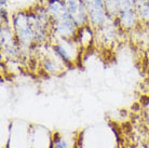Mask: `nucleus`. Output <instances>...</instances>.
Segmentation results:
<instances>
[{
  "label": "nucleus",
  "instance_id": "nucleus-2",
  "mask_svg": "<svg viewBox=\"0 0 149 148\" xmlns=\"http://www.w3.org/2000/svg\"><path fill=\"white\" fill-rule=\"evenodd\" d=\"M67 11L71 15L78 27L89 24V19L86 14V10L83 3V0H63Z\"/></svg>",
  "mask_w": 149,
  "mask_h": 148
},
{
  "label": "nucleus",
  "instance_id": "nucleus-5",
  "mask_svg": "<svg viewBox=\"0 0 149 148\" xmlns=\"http://www.w3.org/2000/svg\"><path fill=\"white\" fill-rule=\"evenodd\" d=\"M135 8L141 22L149 24V0H135Z\"/></svg>",
  "mask_w": 149,
  "mask_h": 148
},
{
  "label": "nucleus",
  "instance_id": "nucleus-4",
  "mask_svg": "<svg viewBox=\"0 0 149 148\" xmlns=\"http://www.w3.org/2000/svg\"><path fill=\"white\" fill-rule=\"evenodd\" d=\"M42 67L49 74L56 75L58 74L61 71H63L64 67H65V64L52 52L51 56L47 55L43 57V59H42Z\"/></svg>",
  "mask_w": 149,
  "mask_h": 148
},
{
  "label": "nucleus",
  "instance_id": "nucleus-7",
  "mask_svg": "<svg viewBox=\"0 0 149 148\" xmlns=\"http://www.w3.org/2000/svg\"><path fill=\"white\" fill-rule=\"evenodd\" d=\"M53 148H68V144L66 140L62 137H56L54 138V147Z\"/></svg>",
  "mask_w": 149,
  "mask_h": 148
},
{
  "label": "nucleus",
  "instance_id": "nucleus-1",
  "mask_svg": "<svg viewBox=\"0 0 149 148\" xmlns=\"http://www.w3.org/2000/svg\"><path fill=\"white\" fill-rule=\"evenodd\" d=\"M89 24L95 29L102 27L109 21L104 0H83Z\"/></svg>",
  "mask_w": 149,
  "mask_h": 148
},
{
  "label": "nucleus",
  "instance_id": "nucleus-6",
  "mask_svg": "<svg viewBox=\"0 0 149 148\" xmlns=\"http://www.w3.org/2000/svg\"><path fill=\"white\" fill-rule=\"evenodd\" d=\"M104 2H105V6H106L107 13H108L109 20L116 21V19H117V16H118L120 11L119 0H104Z\"/></svg>",
  "mask_w": 149,
  "mask_h": 148
},
{
  "label": "nucleus",
  "instance_id": "nucleus-8",
  "mask_svg": "<svg viewBox=\"0 0 149 148\" xmlns=\"http://www.w3.org/2000/svg\"><path fill=\"white\" fill-rule=\"evenodd\" d=\"M9 0H0V8H7Z\"/></svg>",
  "mask_w": 149,
  "mask_h": 148
},
{
  "label": "nucleus",
  "instance_id": "nucleus-3",
  "mask_svg": "<svg viewBox=\"0 0 149 148\" xmlns=\"http://www.w3.org/2000/svg\"><path fill=\"white\" fill-rule=\"evenodd\" d=\"M95 36H96L95 28L92 27L90 24H86V25L81 26L78 28L74 40L78 42L80 48H88L89 45L93 43Z\"/></svg>",
  "mask_w": 149,
  "mask_h": 148
}]
</instances>
